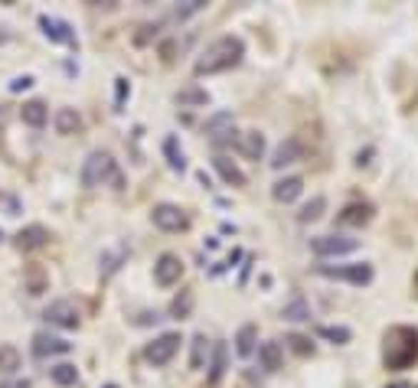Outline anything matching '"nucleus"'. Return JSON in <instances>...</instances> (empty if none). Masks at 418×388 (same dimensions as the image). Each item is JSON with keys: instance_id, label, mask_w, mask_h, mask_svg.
Here are the masks:
<instances>
[{"instance_id": "nucleus-40", "label": "nucleus", "mask_w": 418, "mask_h": 388, "mask_svg": "<svg viewBox=\"0 0 418 388\" xmlns=\"http://www.w3.org/2000/svg\"><path fill=\"white\" fill-rule=\"evenodd\" d=\"M105 388H118V385H105Z\"/></svg>"}, {"instance_id": "nucleus-4", "label": "nucleus", "mask_w": 418, "mask_h": 388, "mask_svg": "<svg viewBox=\"0 0 418 388\" xmlns=\"http://www.w3.org/2000/svg\"><path fill=\"white\" fill-rule=\"evenodd\" d=\"M314 271L320 278H330V280H347V284H369L372 280V264L366 261H357V264H314Z\"/></svg>"}, {"instance_id": "nucleus-9", "label": "nucleus", "mask_w": 418, "mask_h": 388, "mask_svg": "<svg viewBox=\"0 0 418 388\" xmlns=\"http://www.w3.org/2000/svg\"><path fill=\"white\" fill-rule=\"evenodd\" d=\"M180 333H163V336H157L154 342H151L148 350H144V359H148L151 365H167L173 356H177V350H180Z\"/></svg>"}, {"instance_id": "nucleus-36", "label": "nucleus", "mask_w": 418, "mask_h": 388, "mask_svg": "<svg viewBox=\"0 0 418 388\" xmlns=\"http://www.w3.org/2000/svg\"><path fill=\"white\" fill-rule=\"evenodd\" d=\"M30 85H33L30 75H16L14 82H10V92H20V88H30Z\"/></svg>"}, {"instance_id": "nucleus-39", "label": "nucleus", "mask_w": 418, "mask_h": 388, "mask_svg": "<svg viewBox=\"0 0 418 388\" xmlns=\"http://www.w3.org/2000/svg\"><path fill=\"white\" fill-rule=\"evenodd\" d=\"M392 388H409V385H392Z\"/></svg>"}, {"instance_id": "nucleus-12", "label": "nucleus", "mask_w": 418, "mask_h": 388, "mask_svg": "<svg viewBox=\"0 0 418 388\" xmlns=\"http://www.w3.org/2000/svg\"><path fill=\"white\" fill-rule=\"evenodd\" d=\"M301 160V144H297V137H287L281 140L278 147H275V154H271V167L275 170H285V167H291V163Z\"/></svg>"}, {"instance_id": "nucleus-19", "label": "nucleus", "mask_w": 418, "mask_h": 388, "mask_svg": "<svg viewBox=\"0 0 418 388\" xmlns=\"http://www.w3.org/2000/svg\"><path fill=\"white\" fill-rule=\"evenodd\" d=\"M239 150L248 157V160H262V154H265V134L245 131V134L239 137Z\"/></svg>"}, {"instance_id": "nucleus-20", "label": "nucleus", "mask_w": 418, "mask_h": 388, "mask_svg": "<svg viewBox=\"0 0 418 388\" xmlns=\"http://www.w3.org/2000/svg\"><path fill=\"white\" fill-rule=\"evenodd\" d=\"M20 117H24V125H30V127H43L46 125V117H49V111H46V105L43 101H24V108H20Z\"/></svg>"}, {"instance_id": "nucleus-24", "label": "nucleus", "mask_w": 418, "mask_h": 388, "mask_svg": "<svg viewBox=\"0 0 418 388\" xmlns=\"http://www.w3.org/2000/svg\"><path fill=\"white\" fill-rule=\"evenodd\" d=\"M317 336L320 340H330L333 346H347V342L353 340L350 326H317Z\"/></svg>"}, {"instance_id": "nucleus-37", "label": "nucleus", "mask_w": 418, "mask_h": 388, "mask_svg": "<svg viewBox=\"0 0 418 388\" xmlns=\"http://www.w3.org/2000/svg\"><path fill=\"white\" fill-rule=\"evenodd\" d=\"M4 39H7V30H4V26H0V43H4Z\"/></svg>"}, {"instance_id": "nucleus-8", "label": "nucleus", "mask_w": 418, "mask_h": 388, "mask_svg": "<svg viewBox=\"0 0 418 388\" xmlns=\"http://www.w3.org/2000/svg\"><path fill=\"white\" fill-rule=\"evenodd\" d=\"M43 320H46L49 326H59V330H76L82 317H78V307L72 300H53L46 310H43Z\"/></svg>"}, {"instance_id": "nucleus-11", "label": "nucleus", "mask_w": 418, "mask_h": 388, "mask_svg": "<svg viewBox=\"0 0 418 388\" xmlns=\"http://www.w3.org/2000/svg\"><path fill=\"white\" fill-rule=\"evenodd\" d=\"M72 342L62 340V336H53V333H36L33 336V356L36 359H46V356H62L69 352Z\"/></svg>"}, {"instance_id": "nucleus-14", "label": "nucleus", "mask_w": 418, "mask_h": 388, "mask_svg": "<svg viewBox=\"0 0 418 388\" xmlns=\"http://www.w3.org/2000/svg\"><path fill=\"white\" fill-rule=\"evenodd\" d=\"M366 222H372L369 202H350V206H343L340 216H337V226H366Z\"/></svg>"}, {"instance_id": "nucleus-1", "label": "nucleus", "mask_w": 418, "mask_h": 388, "mask_svg": "<svg viewBox=\"0 0 418 388\" xmlns=\"http://www.w3.org/2000/svg\"><path fill=\"white\" fill-rule=\"evenodd\" d=\"M418 362V330L395 323L382 333V365L389 372H405Z\"/></svg>"}, {"instance_id": "nucleus-23", "label": "nucleus", "mask_w": 418, "mask_h": 388, "mask_svg": "<svg viewBox=\"0 0 418 388\" xmlns=\"http://www.w3.org/2000/svg\"><path fill=\"white\" fill-rule=\"evenodd\" d=\"M49 379H53L59 388H69V385H76L78 382V369L72 362H59V365L49 369Z\"/></svg>"}, {"instance_id": "nucleus-29", "label": "nucleus", "mask_w": 418, "mask_h": 388, "mask_svg": "<svg viewBox=\"0 0 418 388\" xmlns=\"http://www.w3.org/2000/svg\"><path fill=\"white\" fill-rule=\"evenodd\" d=\"M285 342L297 352V356H314V340H310V336H304V333H287Z\"/></svg>"}, {"instance_id": "nucleus-34", "label": "nucleus", "mask_w": 418, "mask_h": 388, "mask_svg": "<svg viewBox=\"0 0 418 388\" xmlns=\"http://www.w3.org/2000/svg\"><path fill=\"white\" fill-rule=\"evenodd\" d=\"M203 7H206V0H190L186 7H177V20H186L190 14H200Z\"/></svg>"}, {"instance_id": "nucleus-41", "label": "nucleus", "mask_w": 418, "mask_h": 388, "mask_svg": "<svg viewBox=\"0 0 418 388\" xmlns=\"http://www.w3.org/2000/svg\"><path fill=\"white\" fill-rule=\"evenodd\" d=\"M0 238H4V232H0Z\"/></svg>"}, {"instance_id": "nucleus-27", "label": "nucleus", "mask_w": 418, "mask_h": 388, "mask_svg": "<svg viewBox=\"0 0 418 388\" xmlns=\"http://www.w3.org/2000/svg\"><path fill=\"white\" fill-rule=\"evenodd\" d=\"M281 317L285 320H310V307H307V300H301V297H295L291 303H285V310H281Z\"/></svg>"}, {"instance_id": "nucleus-38", "label": "nucleus", "mask_w": 418, "mask_h": 388, "mask_svg": "<svg viewBox=\"0 0 418 388\" xmlns=\"http://www.w3.org/2000/svg\"><path fill=\"white\" fill-rule=\"evenodd\" d=\"M415 294H418V274H415Z\"/></svg>"}, {"instance_id": "nucleus-21", "label": "nucleus", "mask_w": 418, "mask_h": 388, "mask_svg": "<svg viewBox=\"0 0 418 388\" xmlns=\"http://www.w3.org/2000/svg\"><path fill=\"white\" fill-rule=\"evenodd\" d=\"M56 131L59 134H78L82 131V115L72 108H59L56 111Z\"/></svg>"}, {"instance_id": "nucleus-28", "label": "nucleus", "mask_w": 418, "mask_h": 388, "mask_svg": "<svg viewBox=\"0 0 418 388\" xmlns=\"http://www.w3.org/2000/svg\"><path fill=\"white\" fill-rule=\"evenodd\" d=\"M223 372H225V346L216 342V346H213V365H209V382L216 385V382L223 379Z\"/></svg>"}, {"instance_id": "nucleus-13", "label": "nucleus", "mask_w": 418, "mask_h": 388, "mask_svg": "<svg viewBox=\"0 0 418 388\" xmlns=\"http://www.w3.org/2000/svg\"><path fill=\"white\" fill-rule=\"evenodd\" d=\"M39 26H43V33H46L53 43H76V33H72V26L66 23V20H56V16H39Z\"/></svg>"}, {"instance_id": "nucleus-15", "label": "nucleus", "mask_w": 418, "mask_h": 388, "mask_svg": "<svg viewBox=\"0 0 418 388\" xmlns=\"http://www.w3.org/2000/svg\"><path fill=\"white\" fill-rule=\"evenodd\" d=\"M213 167H216V173L229 183V187H245V173L239 170V163L233 160V157H225V154H216L213 157Z\"/></svg>"}, {"instance_id": "nucleus-33", "label": "nucleus", "mask_w": 418, "mask_h": 388, "mask_svg": "<svg viewBox=\"0 0 418 388\" xmlns=\"http://www.w3.org/2000/svg\"><path fill=\"white\" fill-rule=\"evenodd\" d=\"M190 310H193V294H190V290H183V294L170 303V313L177 320H183V317H190Z\"/></svg>"}, {"instance_id": "nucleus-32", "label": "nucleus", "mask_w": 418, "mask_h": 388, "mask_svg": "<svg viewBox=\"0 0 418 388\" xmlns=\"http://www.w3.org/2000/svg\"><path fill=\"white\" fill-rule=\"evenodd\" d=\"M209 95L203 88H180L177 92V105H206Z\"/></svg>"}, {"instance_id": "nucleus-3", "label": "nucleus", "mask_w": 418, "mask_h": 388, "mask_svg": "<svg viewBox=\"0 0 418 388\" xmlns=\"http://www.w3.org/2000/svg\"><path fill=\"white\" fill-rule=\"evenodd\" d=\"M105 183H115V189H121V173H118V163L108 150H92L82 163V187L95 189V187H105Z\"/></svg>"}, {"instance_id": "nucleus-17", "label": "nucleus", "mask_w": 418, "mask_h": 388, "mask_svg": "<svg viewBox=\"0 0 418 388\" xmlns=\"http://www.w3.org/2000/svg\"><path fill=\"white\" fill-rule=\"evenodd\" d=\"M301 193H304V179L301 177H285V179H278V183L271 187L275 202H295Z\"/></svg>"}, {"instance_id": "nucleus-26", "label": "nucleus", "mask_w": 418, "mask_h": 388, "mask_svg": "<svg viewBox=\"0 0 418 388\" xmlns=\"http://www.w3.org/2000/svg\"><path fill=\"white\" fill-rule=\"evenodd\" d=\"M163 154H167V163H170L173 170H180V173L186 170V157H183V150L177 147V137H167V140H163Z\"/></svg>"}, {"instance_id": "nucleus-7", "label": "nucleus", "mask_w": 418, "mask_h": 388, "mask_svg": "<svg viewBox=\"0 0 418 388\" xmlns=\"http://www.w3.org/2000/svg\"><path fill=\"white\" fill-rule=\"evenodd\" d=\"M206 134H209V140L216 144V147H229V144H235V121H233V115L229 111H216V115L209 117L206 121Z\"/></svg>"}, {"instance_id": "nucleus-25", "label": "nucleus", "mask_w": 418, "mask_h": 388, "mask_svg": "<svg viewBox=\"0 0 418 388\" xmlns=\"http://www.w3.org/2000/svg\"><path fill=\"white\" fill-rule=\"evenodd\" d=\"M209 352H213V346H209V340L203 333H196L193 336V352H190V365H193V369H203V365H206V356Z\"/></svg>"}, {"instance_id": "nucleus-22", "label": "nucleus", "mask_w": 418, "mask_h": 388, "mask_svg": "<svg viewBox=\"0 0 418 388\" xmlns=\"http://www.w3.org/2000/svg\"><path fill=\"white\" fill-rule=\"evenodd\" d=\"M255 340H258L255 326H252V323H245V326L239 330V333H235V352H239L242 359H248L252 352H255Z\"/></svg>"}, {"instance_id": "nucleus-35", "label": "nucleus", "mask_w": 418, "mask_h": 388, "mask_svg": "<svg viewBox=\"0 0 418 388\" xmlns=\"http://www.w3.org/2000/svg\"><path fill=\"white\" fill-rule=\"evenodd\" d=\"M118 85H115V101H118V108H121L124 105V95L131 92V88H128V78H115Z\"/></svg>"}, {"instance_id": "nucleus-31", "label": "nucleus", "mask_w": 418, "mask_h": 388, "mask_svg": "<svg viewBox=\"0 0 418 388\" xmlns=\"http://www.w3.org/2000/svg\"><path fill=\"white\" fill-rule=\"evenodd\" d=\"M324 209H327V199H324V196H314V199H310L307 206L297 212V219H301V222H314V219L324 216Z\"/></svg>"}, {"instance_id": "nucleus-10", "label": "nucleus", "mask_w": 418, "mask_h": 388, "mask_svg": "<svg viewBox=\"0 0 418 388\" xmlns=\"http://www.w3.org/2000/svg\"><path fill=\"white\" fill-rule=\"evenodd\" d=\"M183 278V261H180L177 255H160L154 264V280L160 284V288H170V284H177V280Z\"/></svg>"}, {"instance_id": "nucleus-16", "label": "nucleus", "mask_w": 418, "mask_h": 388, "mask_svg": "<svg viewBox=\"0 0 418 388\" xmlns=\"http://www.w3.org/2000/svg\"><path fill=\"white\" fill-rule=\"evenodd\" d=\"M46 241H49V232L43 226H26L16 232V248L20 251H36V248H43Z\"/></svg>"}, {"instance_id": "nucleus-18", "label": "nucleus", "mask_w": 418, "mask_h": 388, "mask_svg": "<svg viewBox=\"0 0 418 388\" xmlns=\"http://www.w3.org/2000/svg\"><path fill=\"white\" fill-rule=\"evenodd\" d=\"M258 359H262L265 372H278L281 365H285V352H281V346L275 340H268V342H262V346H258Z\"/></svg>"}, {"instance_id": "nucleus-2", "label": "nucleus", "mask_w": 418, "mask_h": 388, "mask_svg": "<svg viewBox=\"0 0 418 388\" xmlns=\"http://www.w3.org/2000/svg\"><path fill=\"white\" fill-rule=\"evenodd\" d=\"M242 56H245V43L239 36H219L213 39L206 49L200 53L196 59L193 72L196 75H216V72H229L242 63Z\"/></svg>"}, {"instance_id": "nucleus-6", "label": "nucleus", "mask_w": 418, "mask_h": 388, "mask_svg": "<svg viewBox=\"0 0 418 388\" xmlns=\"http://www.w3.org/2000/svg\"><path fill=\"white\" fill-rule=\"evenodd\" d=\"M151 219H154V226L160 229V232H183V229H190V216H186L180 206H173V202L154 206Z\"/></svg>"}, {"instance_id": "nucleus-5", "label": "nucleus", "mask_w": 418, "mask_h": 388, "mask_svg": "<svg viewBox=\"0 0 418 388\" xmlns=\"http://www.w3.org/2000/svg\"><path fill=\"white\" fill-rule=\"evenodd\" d=\"M360 241L350 238V235H340V232H327V235H317V238H310V251L317 258H337V255H350V251H357Z\"/></svg>"}, {"instance_id": "nucleus-30", "label": "nucleus", "mask_w": 418, "mask_h": 388, "mask_svg": "<svg viewBox=\"0 0 418 388\" xmlns=\"http://www.w3.org/2000/svg\"><path fill=\"white\" fill-rule=\"evenodd\" d=\"M20 369V352L14 346H0V372L4 375H14Z\"/></svg>"}]
</instances>
